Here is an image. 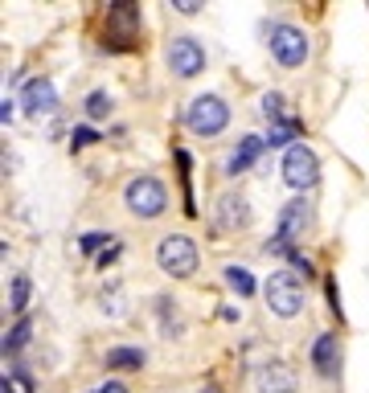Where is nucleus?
<instances>
[{"label":"nucleus","mask_w":369,"mask_h":393,"mask_svg":"<svg viewBox=\"0 0 369 393\" xmlns=\"http://www.w3.org/2000/svg\"><path fill=\"white\" fill-rule=\"evenodd\" d=\"M308 229H312V205H308L304 197H295V201H287V205L279 209L275 242H267V250H275V254H295L291 246H295Z\"/></svg>","instance_id":"obj_1"},{"label":"nucleus","mask_w":369,"mask_h":393,"mask_svg":"<svg viewBox=\"0 0 369 393\" xmlns=\"http://www.w3.org/2000/svg\"><path fill=\"white\" fill-rule=\"evenodd\" d=\"M123 205H128L136 218L152 221L169 209V189H164L156 176H132L128 189H123Z\"/></svg>","instance_id":"obj_2"},{"label":"nucleus","mask_w":369,"mask_h":393,"mask_svg":"<svg viewBox=\"0 0 369 393\" xmlns=\"http://www.w3.org/2000/svg\"><path fill=\"white\" fill-rule=\"evenodd\" d=\"M263 295H267V307L283 315V320H291V315H300L304 311V283L291 274V270H275L271 279H267V287H263Z\"/></svg>","instance_id":"obj_3"},{"label":"nucleus","mask_w":369,"mask_h":393,"mask_svg":"<svg viewBox=\"0 0 369 393\" xmlns=\"http://www.w3.org/2000/svg\"><path fill=\"white\" fill-rule=\"evenodd\" d=\"M156 262H160L164 274L189 279L197 270V246H193V238L189 234H164L160 246H156Z\"/></svg>","instance_id":"obj_4"},{"label":"nucleus","mask_w":369,"mask_h":393,"mask_svg":"<svg viewBox=\"0 0 369 393\" xmlns=\"http://www.w3.org/2000/svg\"><path fill=\"white\" fill-rule=\"evenodd\" d=\"M184 123H189L193 135H222L226 123H230V107H226L218 94H201V98H193V103H189Z\"/></svg>","instance_id":"obj_5"},{"label":"nucleus","mask_w":369,"mask_h":393,"mask_svg":"<svg viewBox=\"0 0 369 393\" xmlns=\"http://www.w3.org/2000/svg\"><path fill=\"white\" fill-rule=\"evenodd\" d=\"M283 180L291 184V189H312L316 180H320V160H316V152L312 148H304V143H291L287 152H283Z\"/></svg>","instance_id":"obj_6"},{"label":"nucleus","mask_w":369,"mask_h":393,"mask_svg":"<svg viewBox=\"0 0 369 393\" xmlns=\"http://www.w3.org/2000/svg\"><path fill=\"white\" fill-rule=\"evenodd\" d=\"M271 53H275L279 66H287V70L304 66L308 62V37H304V29H295V25H271Z\"/></svg>","instance_id":"obj_7"},{"label":"nucleus","mask_w":369,"mask_h":393,"mask_svg":"<svg viewBox=\"0 0 369 393\" xmlns=\"http://www.w3.org/2000/svg\"><path fill=\"white\" fill-rule=\"evenodd\" d=\"M169 70L177 78H197L205 70V45L197 37H173L169 42Z\"/></svg>","instance_id":"obj_8"},{"label":"nucleus","mask_w":369,"mask_h":393,"mask_svg":"<svg viewBox=\"0 0 369 393\" xmlns=\"http://www.w3.org/2000/svg\"><path fill=\"white\" fill-rule=\"evenodd\" d=\"M255 390L259 393H295L300 390V377H295L291 365H283V360H267V365L255 369Z\"/></svg>","instance_id":"obj_9"},{"label":"nucleus","mask_w":369,"mask_h":393,"mask_svg":"<svg viewBox=\"0 0 369 393\" xmlns=\"http://www.w3.org/2000/svg\"><path fill=\"white\" fill-rule=\"evenodd\" d=\"M21 107L33 111V115H49V111L58 107L53 82H49V78H29V82H25V94H21Z\"/></svg>","instance_id":"obj_10"},{"label":"nucleus","mask_w":369,"mask_h":393,"mask_svg":"<svg viewBox=\"0 0 369 393\" xmlns=\"http://www.w3.org/2000/svg\"><path fill=\"white\" fill-rule=\"evenodd\" d=\"M218 225L222 229H246L250 225V205L242 193H222L218 197Z\"/></svg>","instance_id":"obj_11"},{"label":"nucleus","mask_w":369,"mask_h":393,"mask_svg":"<svg viewBox=\"0 0 369 393\" xmlns=\"http://www.w3.org/2000/svg\"><path fill=\"white\" fill-rule=\"evenodd\" d=\"M312 365H316L320 377H336V369H341V344H336L332 332L316 336V344H312Z\"/></svg>","instance_id":"obj_12"},{"label":"nucleus","mask_w":369,"mask_h":393,"mask_svg":"<svg viewBox=\"0 0 369 393\" xmlns=\"http://www.w3.org/2000/svg\"><path fill=\"white\" fill-rule=\"evenodd\" d=\"M263 143H267V139H259V135H242V139H238V148H234V156H230V164H226V173H230V176L246 173V168L259 160Z\"/></svg>","instance_id":"obj_13"},{"label":"nucleus","mask_w":369,"mask_h":393,"mask_svg":"<svg viewBox=\"0 0 369 393\" xmlns=\"http://www.w3.org/2000/svg\"><path fill=\"white\" fill-rule=\"evenodd\" d=\"M103 365H107V369L136 373V369H144V349H111L107 356H103Z\"/></svg>","instance_id":"obj_14"},{"label":"nucleus","mask_w":369,"mask_h":393,"mask_svg":"<svg viewBox=\"0 0 369 393\" xmlns=\"http://www.w3.org/2000/svg\"><path fill=\"white\" fill-rule=\"evenodd\" d=\"M222 274H226V283H230V287L238 291V295H242V299H246V295H255V274H250L246 266H238V262H230V266H226Z\"/></svg>","instance_id":"obj_15"},{"label":"nucleus","mask_w":369,"mask_h":393,"mask_svg":"<svg viewBox=\"0 0 369 393\" xmlns=\"http://www.w3.org/2000/svg\"><path fill=\"white\" fill-rule=\"evenodd\" d=\"M263 115L271 119V128H275V123H291V119H283V94H275V90L263 94Z\"/></svg>","instance_id":"obj_16"},{"label":"nucleus","mask_w":369,"mask_h":393,"mask_svg":"<svg viewBox=\"0 0 369 393\" xmlns=\"http://www.w3.org/2000/svg\"><path fill=\"white\" fill-rule=\"evenodd\" d=\"M87 115L91 119H107L111 115V94L107 90H94L91 98H87Z\"/></svg>","instance_id":"obj_17"},{"label":"nucleus","mask_w":369,"mask_h":393,"mask_svg":"<svg viewBox=\"0 0 369 393\" xmlns=\"http://www.w3.org/2000/svg\"><path fill=\"white\" fill-rule=\"evenodd\" d=\"M25 307H29V279L17 274L12 279V311H25Z\"/></svg>","instance_id":"obj_18"},{"label":"nucleus","mask_w":369,"mask_h":393,"mask_svg":"<svg viewBox=\"0 0 369 393\" xmlns=\"http://www.w3.org/2000/svg\"><path fill=\"white\" fill-rule=\"evenodd\" d=\"M295 131H300V123H295V119H291V123H275V128H271V135H267V143H271V148H283V143H287Z\"/></svg>","instance_id":"obj_19"},{"label":"nucleus","mask_w":369,"mask_h":393,"mask_svg":"<svg viewBox=\"0 0 369 393\" xmlns=\"http://www.w3.org/2000/svg\"><path fill=\"white\" fill-rule=\"evenodd\" d=\"M4 393H33V381L25 373H8L4 377Z\"/></svg>","instance_id":"obj_20"},{"label":"nucleus","mask_w":369,"mask_h":393,"mask_svg":"<svg viewBox=\"0 0 369 393\" xmlns=\"http://www.w3.org/2000/svg\"><path fill=\"white\" fill-rule=\"evenodd\" d=\"M107 238H111V234H103V229H91V234H83V250H87V254H94L98 246H107Z\"/></svg>","instance_id":"obj_21"},{"label":"nucleus","mask_w":369,"mask_h":393,"mask_svg":"<svg viewBox=\"0 0 369 393\" xmlns=\"http://www.w3.org/2000/svg\"><path fill=\"white\" fill-rule=\"evenodd\" d=\"M25 332H29V324L21 320V324H17V328L8 332V340H4V349H21V344H25Z\"/></svg>","instance_id":"obj_22"},{"label":"nucleus","mask_w":369,"mask_h":393,"mask_svg":"<svg viewBox=\"0 0 369 393\" xmlns=\"http://www.w3.org/2000/svg\"><path fill=\"white\" fill-rule=\"evenodd\" d=\"M87 143H94V131L91 128H78L74 135H70V148H87Z\"/></svg>","instance_id":"obj_23"},{"label":"nucleus","mask_w":369,"mask_h":393,"mask_svg":"<svg viewBox=\"0 0 369 393\" xmlns=\"http://www.w3.org/2000/svg\"><path fill=\"white\" fill-rule=\"evenodd\" d=\"M91 393H128V390H123V381H107V385H98Z\"/></svg>","instance_id":"obj_24"},{"label":"nucleus","mask_w":369,"mask_h":393,"mask_svg":"<svg viewBox=\"0 0 369 393\" xmlns=\"http://www.w3.org/2000/svg\"><path fill=\"white\" fill-rule=\"evenodd\" d=\"M173 8H181V12H197L201 4H197V0H181V4H173Z\"/></svg>","instance_id":"obj_25"},{"label":"nucleus","mask_w":369,"mask_h":393,"mask_svg":"<svg viewBox=\"0 0 369 393\" xmlns=\"http://www.w3.org/2000/svg\"><path fill=\"white\" fill-rule=\"evenodd\" d=\"M201 393H218V390H201Z\"/></svg>","instance_id":"obj_26"}]
</instances>
